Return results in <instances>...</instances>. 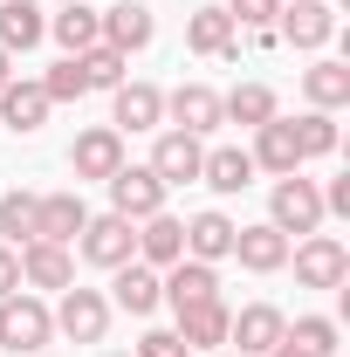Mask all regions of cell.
I'll return each instance as SVG.
<instances>
[{"mask_svg": "<svg viewBox=\"0 0 350 357\" xmlns=\"http://www.w3.org/2000/svg\"><path fill=\"white\" fill-rule=\"evenodd\" d=\"M268 227H275V234H316V227H323V185H316V178H303V172L275 178Z\"/></svg>", "mask_w": 350, "mask_h": 357, "instance_id": "1", "label": "cell"}, {"mask_svg": "<svg viewBox=\"0 0 350 357\" xmlns=\"http://www.w3.org/2000/svg\"><path fill=\"white\" fill-rule=\"evenodd\" d=\"M48 337H55V316H48L42 296H21V289H14V296H0V344H7V351L35 357Z\"/></svg>", "mask_w": 350, "mask_h": 357, "instance_id": "2", "label": "cell"}, {"mask_svg": "<svg viewBox=\"0 0 350 357\" xmlns=\"http://www.w3.org/2000/svg\"><path fill=\"white\" fill-rule=\"evenodd\" d=\"M103 185H110V213H124L131 227L151 220V213H165V192H172V185L151 172V165H117Z\"/></svg>", "mask_w": 350, "mask_h": 357, "instance_id": "3", "label": "cell"}, {"mask_svg": "<svg viewBox=\"0 0 350 357\" xmlns=\"http://www.w3.org/2000/svg\"><path fill=\"white\" fill-rule=\"evenodd\" d=\"M76 255L96 268H124V261H137V227L124 213H89L83 234H76Z\"/></svg>", "mask_w": 350, "mask_h": 357, "instance_id": "4", "label": "cell"}, {"mask_svg": "<svg viewBox=\"0 0 350 357\" xmlns=\"http://www.w3.org/2000/svg\"><path fill=\"white\" fill-rule=\"evenodd\" d=\"M55 330L69 337V344H103V330H110V296L103 289H62V303H55Z\"/></svg>", "mask_w": 350, "mask_h": 357, "instance_id": "5", "label": "cell"}, {"mask_svg": "<svg viewBox=\"0 0 350 357\" xmlns=\"http://www.w3.org/2000/svg\"><path fill=\"white\" fill-rule=\"evenodd\" d=\"M296 282H303V289H344L350 282V248L337 234H303V248H296Z\"/></svg>", "mask_w": 350, "mask_h": 357, "instance_id": "6", "label": "cell"}, {"mask_svg": "<svg viewBox=\"0 0 350 357\" xmlns=\"http://www.w3.org/2000/svg\"><path fill=\"white\" fill-rule=\"evenodd\" d=\"M275 35L289 48H330V35H337V7L330 0H282V14H275Z\"/></svg>", "mask_w": 350, "mask_h": 357, "instance_id": "7", "label": "cell"}, {"mask_svg": "<svg viewBox=\"0 0 350 357\" xmlns=\"http://www.w3.org/2000/svg\"><path fill=\"white\" fill-rule=\"evenodd\" d=\"M282 337H289V316L275 303H248V310L227 316V344H241V357H268Z\"/></svg>", "mask_w": 350, "mask_h": 357, "instance_id": "8", "label": "cell"}, {"mask_svg": "<svg viewBox=\"0 0 350 357\" xmlns=\"http://www.w3.org/2000/svg\"><path fill=\"white\" fill-rule=\"evenodd\" d=\"M165 124V89L158 83H117L110 89V131H158Z\"/></svg>", "mask_w": 350, "mask_h": 357, "instance_id": "9", "label": "cell"}, {"mask_svg": "<svg viewBox=\"0 0 350 357\" xmlns=\"http://www.w3.org/2000/svg\"><path fill=\"white\" fill-rule=\"evenodd\" d=\"M89 206L83 192H35V241H55V248H76Z\"/></svg>", "mask_w": 350, "mask_h": 357, "instance_id": "10", "label": "cell"}, {"mask_svg": "<svg viewBox=\"0 0 350 357\" xmlns=\"http://www.w3.org/2000/svg\"><path fill=\"white\" fill-rule=\"evenodd\" d=\"M158 289H165V303L172 310H192V303H220V268L213 261H172L165 275H158Z\"/></svg>", "mask_w": 350, "mask_h": 357, "instance_id": "11", "label": "cell"}, {"mask_svg": "<svg viewBox=\"0 0 350 357\" xmlns=\"http://www.w3.org/2000/svg\"><path fill=\"white\" fill-rule=\"evenodd\" d=\"M165 117H172V131H192V137L220 131V89H206V83L165 89Z\"/></svg>", "mask_w": 350, "mask_h": 357, "instance_id": "12", "label": "cell"}, {"mask_svg": "<svg viewBox=\"0 0 350 357\" xmlns=\"http://www.w3.org/2000/svg\"><path fill=\"white\" fill-rule=\"evenodd\" d=\"M117 165H124V131H110V124H96V131H83L69 144V172L76 178H110Z\"/></svg>", "mask_w": 350, "mask_h": 357, "instance_id": "13", "label": "cell"}, {"mask_svg": "<svg viewBox=\"0 0 350 357\" xmlns=\"http://www.w3.org/2000/svg\"><path fill=\"white\" fill-rule=\"evenodd\" d=\"M199 158H206V144L192 131H158V144H151V172L165 178V185H192L199 178Z\"/></svg>", "mask_w": 350, "mask_h": 357, "instance_id": "14", "label": "cell"}, {"mask_svg": "<svg viewBox=\"0 0 350 357\" xmlns=\"http://www.w3.org/2000/svg\"><path fill=\"white\" fill-rule=\"evenodd\" d=\"M151 35H158V14H151V7H137V0H117V7L103 14V48H117V55L151 48Z\"/></svg>", "mask_w": 350, "mask_h": 357, "instance_id": "15", "label": "cell"}, {"mask_svg": "<svg viewBox=\"0 0 350 357\" xmlns=\"http://www.w3.org/2000/svg\"><path fill=\"white\" fill-rule=\"evenodd\" d=\"M185 48L192 55H220V62H241V28L227 21V7H199L185 21Z\"/></svg>", "mask_w": 350, "mask_h": 357, "instance_id": "16", "label": "cell"}, {"mask_svg": "<svg viewBox=\"0 0 350 357\" xmlns=\"http://www.w3.org/2000/svg\"><path fill=\"white\" fill-rule=\"evenodd\" d=\"M254 172H275V178H289V172H303V144H296V131H289V117H268L261 131H254Z\"/></svg>", "mask_w": 350, "mask_h": 357, "instance_id": "17", "label": "cell"}, {"mask_svg": "<svg viewBox=\"0 0 350 357\" xmlns=\"http://www.w3.org/2000/svg\"><path fill=\"white\" fill-rule=\"evenodd\" d=\"M234 261L248 268V275H275V268H289V234H275V227H234Z\"/></svg>", "mask_w": 350, "mask_h": 357, "instance_id": "18", "label": "cell"}, {"mask_svg": "<svg viewBox=\"0 0 350 357\" xmlns=\"http://www.w3.org/2000/svg\"><path fill=\"white\" fill-rule=\"evenodd\" d=\"M137 261L144 268H165L185 261V220H172V213H151V220H137Z\"/></svg>", "mask_w": 350, "mask_h": 357, "instance_id": "19", "label": "cell"}, {"mask_svg": "<svg viewBox=\"0 0 350 357\" xmlns=\"http://www.w3.org/2000/svg\"><path fill=\"white\" fill-rule=\"evenodd\" d=\"M110 303H117V310H131V316H151L158 303H165V289H158V268H144V261L110 268Z\"/></svg>", "mask_w": 350, "mask_h": 357, "instance_id": "20", "label": "cell"}, {"mask_svg": "<svg viewBox=\"0 0 350 357\" xmlns=\"http://www.w3.org/2000/svg\"><path fill=\"white\" fill-rule=\"evenodd\" d=\"M21 282L28 289H69L76 282V255L55 248V241H28L21 248Z\"/></svg>", "mask_w": 350, "mask_h": 357, "instance_id": "21", "label": "cell"}, {"mask_svg": "<svg viewBox=\"0 0 350 357\" xmlns=\"http://www.w3.org/2000/svg\"><path fill=\"white\" fill-rule=\"evenodd\" d=\"M48 35L62 42V55H83V48L103 42V14H96L89 0H69L62 14H48Z\"/></svg>", "mask_w": 350, "mask_h": 357, "instance_id": "22", "label": "cell"}, {"mask_svg": "<svg viewBox=\"0 0 350 357\" xmlns=\"http://www.w3.org/2000/svg\"><path fill=\"white\" fill-rule=\"evenodd\" d=\"M48 110H55V103L42 96V83H7V89H0V124H7V131H21V137L42 131Z\"/></svg>", "mask_w": 350, "mask_h": 357, "instance_id": "23", "label": "cell"}, {"mask_svg": "<svg viewBox=\"0 0 350 357\" xmlns=\"http://www.w3.org/2000/svg\"><path fill=\"white\" fill-rule=\"evenodd\" d=\"M185 255H192V261H227V255H234V220L213 213V206L192 213V220H185Z\"/></svg>", "mask_w": 350, "mask_h": 357, "instance_id": "24", "label": "cell"}, {"mask_svg": "<svg viewBox=\"0 0 350 357\" xmlns=\"http://www.w3.org/2000/svg\"><path fill=\"white\" fill-rule=\"evenodd\" d=\"M199 178H206L213 192H248V185H254V158H248L241 144H213V151L199 158Z\"/></svg>", "mask_w": 350, "mask_h": 357, "instance_id": "25", "label": "cell"}, {"mask_svg": "<svg viewBox=\"0 0 350 357\" xmlns=\"http://www.w3.org/2000/svg\"><path fill=\"white\" fill-rule=\"evenodd\" d=\"M303 96H309V110H344L350 103V62H309L303 69Z\"/></svg>", "mask_w": 350, "mask_h": 357, "instance_id": "26", "label": "cell"}, {"mask_svg": "<svg viewBox=\"0 0 350 357\" xmlns=\"http://www.w3.org/2000/svg\"><path fill=\"white\" fill-rule=\"evenodd\" d=\"M48 35V14L35 0H0V48L7 55H21V48H35Z\"/></svg>", "mask_w": 350, "mask_h": 357, "instance_id": "27", "label": "cell"}, {"mask_svg": "<svg viewBox=\"0 0 350 357\" xmlns=\"http://www.w3.org/2000/svg\"><path fill=\"white\" fill-rule=\"evenodd\" d=\"M268 117H275V89L268 83H234L220 96V124H248V131H261Z\"/></svg>", "mask_w": 350, "mask_h": 357, "instance_id": "28", "label": "cell"}, {"mask_svg": "<svg viewBox=\"0 0 350 357\" xmlns=\"http://www.w3.org/2000/svg\"><path fill=\"white\" fill-rule=\"evenodd\" d=\"M227 303H192V310H178V337H185V351H220L227 344Z\"/></svg>", "mask_w": 350, "mask_h": 357, "instance_id": "29", "label": "cell"}, {"mask_svg": "<svg viewBox=\"0 0 350 357\" xmlns=\"http://www.w3.org/2000/svg\"><path fill=\"white\" fill-rule=\"evenodd\" d=\"M76 62H83V83L89 89H117V83H131V55H117V48H83V55H76Z\"/></svg>", "mask_w": 350, "mask_h": 357, "instance_id": "30", "label": "cell"}, {"mask_svg": "<svg viewBox=\"0 0 350 357\" xmlns=\"http://www.w3.org/2000/svg\"><path fill=\"white\" fill-rule=\"evenodd\" d=\"M35 241V192H7L0 199V248H28Z\"/></svg>", "mask_w": 350, "mask_h": 357, "instance_id": "31", "label": "cell"}, {"mask_svg": "<svg viewBox=\"0 0 350 357\" xmlns=\"http://www.w3.org/2000/svg\"><path fill=\"white\" fill-rule=\"evenodd\" d=\"M289 131L303 144V158H330V151H337V117H330V110H303Z\"/></svg>", "mask_w": 350, "mask_h": 357, "instance_id": "32", "label": "cell"}, {"mask_svg": "<svg viewBox=\"0 0 350 357\" xmlns=\"http://www.w3.org/2000/svg\"><path fill=\"white\" fill-rule=\"evenodd\" d=\"M289 344H296V351H309V357H337V351H344L330 316H296V323H289Z\"/></svg>", "mask_w": 350, "mask_h": 357, "instance_id": "33", "label": "cell"}, {"mask_svg": "<svg viewBox=\"0 0 350 357\" xmlns=\"http://www.w3.org/2000/svg\"><path fill=\"white\" fill-rule=\"evenodd\" d=\"M42 96H48V103H76V96H89L83 62H76V55H62V62H55V69L42 76Z\"/></svg>", "mask_w": 350, "mask_h": 357, "instance_id": "34", "label": "cell"}, {"mask_svg": "<svg viewBox=\"0 0 350 357\" xmlns=\"http://www.w3.org/2000/svg\"><path fill=\"white\" fill-rule=\"evenodd\" d=\"M275 14H282V0H227V21L248 28V35L254 28H275Z\"/></svg>", "mask_w": 350, "mask_h": 357, "instance_id": "35", "label": "cell"}, {"mask_svg": "<svg viewBox=\"0 0 350 357\" xmlns=\"http://www.w3.org/2000/svg\"><path fill=\"white\" fill-rule=\"evenodd\" d=\"M131 357H192V351H185V337H178V330H144Z\"/></svg>", "mask_w": 350, "mask_h": 357, "instance_id": "36", "label": "cell"}, {"mask_svg": "<svg viewBox=\"0 0 350 357\" xmlns=\"http://www.w3.org/2000/svg\"><path fill=\"white\" fill-rule=\"evenodd\" d=\"M21 289V248H0V296Z\"/></svg>", "mask_w": 350, "mask_h": 357, "instance_id": "37", "label": "cell"}, {"mask_svg": "<svg viewBox=\"0 0 350 357\" xmlns=\"http://www.w3.org/2000/svg\"><path fill=\"white\" fill-rule=\"evenodd\" d=\"M323 213H350V178H330V192H323Z\"/></svg>", "mask_w": 350, "mask_h": 357, "instance_id": "38", "label": "cell"}, {"mask_svg": "<svg viewBox=\"0 0 350 357\" xmlns=\"http://www.w3.org/2000/svg\"><path fill=\"white\" fill-rule=\"evenodd\" d=\"M14 83V55H7V48H0V89Z\"/></svg>", "mask_w": 350, "mask_h": 357, "instance_id": "39", "label": "cell"}, {"mask_svg": "<svg viewBox=\"0 0 350 357\" xmlns=\"http://www.w3.org/2000/svg\"><path fill=\"white\" fill-rule=\"evenodd\" d=\"M268 357H309V351H296V344H289V337H282V344H275V351Z\"/></svg>", "mask_w": 350, "mask_h": 357, "instance_id": "40", "label": "cell"}, {"mask_svg": "<svg viewBox=\"0 0 350 357\" xmlns=\"http://www.w3.org/2000/svg\"><path fill=\"white\" fill-rule=\"evenodd\" d=\"M206 357H241V351H206Z\"/></svg>", "mask_w": 350, "mask_h": 357, "instance_id": "41", "label": "cell"}, {"mask_svg": "<svg viewBox=\"0 0 350 357\" xmlns=\"http://www.w3.org/2000/svg\"><path fill=\"white\" fill-rule=\"evenodd\" d=\"M0 357H21V351H0Z\"/></svg>", "mask_w": 350, "mask_h": 357, "instance_id": "42", "label": "cell"}, {"mask_svg": "<svg viewBox=\"0 0 350 357\" xmlns=\"http://www.w3.org/2000/svg\"><path fill=\"white\" fill-rule=\"evenodd\" d=\"M55 7H69V0H55Z\"/></svg>", "mask_w": 350, "mask_h": 357, "instance_id": "43", "label": "cell"}, {"mask_svg": "<svg viewBox=\"0 0 350 357\" xmlns=\"http://www.w3.org/2000/svg\"><path fill=\"white\" fill-rule=\"evenodd\" d=\"M110 357H124V351H110Z\"/></svg>", "mask_w": 350, "mask_h": 357, "instance_id": "44", "label": "cell"}]
</instances>
